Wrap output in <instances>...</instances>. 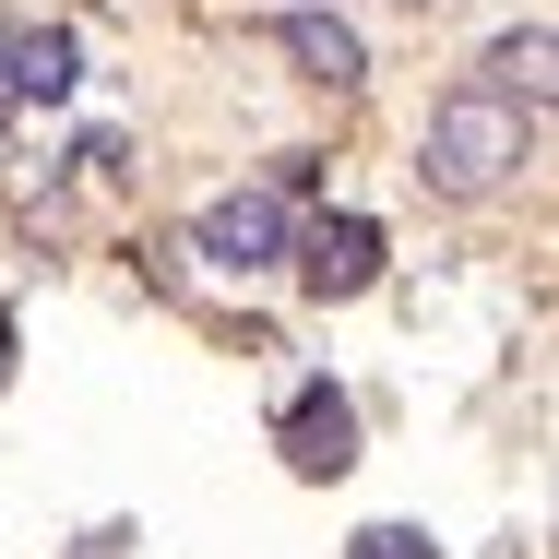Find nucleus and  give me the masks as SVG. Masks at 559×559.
Listing matches in <instances>:
<instances>
[{"label":"nucleus","mask_w":559,"mask_h":559,"mask_svg":"<svg viewBox=\"0 0 559 559\" xmlns=\"http://www.w3.org/2000/svg\"><path fill=\"white\" fill-rule=\"evenodd\" d=\"M286 12H322V0H286Z\"/></svg>","instance_id":"nucleus-11"},{"label":"nucleus","mask_w":559,"mask_h":559,"mask_svg":"<svg viewBox=\"0 0 559 559\" xmlns=\"http://www.w3.org/2000/svg\"><path fill=\"white\" fill-rule=\"evenodd\" d=\"M417 167H429L441 191H488V179H512V167H524V108L488 96V84L441 96V108H429V143H417Z\"/></svg>","instance_id":"nucleus-1"},{"label":"nucleus","mask_w":559,"mask_h":559,"mask_svg":"<svg viewBox=\"0 0 559 559\" xmlns=\"http://www.w3.org/2000/svg\"><path fill=\"white\" fill-rule=\"evenodd\" d=\"M72 60H84V48H72L60 24H36V36H12V48H0L12 96H72Z\"/></svg>","instance_id":"nucleus-7"},{"label":"nucleus","mask_w":559,"mask_h":559,"mask_svg":"<svg viewBox=\"0 0 559 559\" xmlns=\"http://www.w3.org/2000/svg\"><path fill=\"white\" fill-rule=\"evenodd\" d=\"M417 12H429V0H417Z\"/></svg>","instance_id":"nucleus-12"},{"label":"nucleus","mask_w":559,"mask_h":559,"mask_svg":"<svg viewBox=\"0 0 559 559\" xmlns=\"http://www.w3.org/2000/svg\"><path fill=\"white\" fill-rule=\"evenodd\" d=\"M274 48H286V60H298V72H310V84H357V72H369V48H357V36H345L334 12H286V24H274Z\"/></svg>","instance_id":"nucleus-6"},{"label":"nucleus","mask_w":559,"mask_h":559,"mask_svg":"<svg viewBox=\"0 0 559 559\" xmlns=\"http://www.w3.org/2000/svg\"><path fill=\"white\" fill-rule=\"evenodd\" d=\"M286 464H298V476H345V464H357V405H345L334 381H310V393L286 405Z\"/></svg>","instance_id":"nucleus-4"},{"label":"nucleus","mask_w":559,"mask_h":559,"mask_svg":"<svg viewBox=\"0 0 559 559\" xmlns=\"http://www.w3.org/2000/svg\"><path fill=\"white\" fill-rule=\"evenodd\" d=\"M12 108H24V96H12V72H0V119H12Z\"/></svg>","instance_id":"nucleus-10"},{"label":"nucleus","mask_w":559,"mask_h":559,"mask_svg":"<svg viewBox=\"0 0 559 559\" xmlns=\"http://www.w3.org/2000/svg\"><path fill=\"white\" fill-rule=\"evenodd\" d=\"M0 381H12V310H0Z\"/></svg>","instance_id":"nucleus-9"},{"label":"nucleus","mask_w":559,"mask_h":559,"mask_svg":"<svg viewBox=\"0 0 559 559\" xmlns=\"http://www.w3.org/2000/svg\"><path fill=\"white\" fill-rule=\"evenodd\" d=\"M298 286H310V298H369V286H381V226L369 215H322L310 250H298Z\"/></svg>","instance_id":"nucleus-2"},{"label":"nucleus","mask_w":559,"mask_h":559,"mask_svg":"<svg viewBox=\"0 0 559 559\" xmlns=\"http://www.w3.org/2000/svg\"><path fill=\"white\" fill-rule=\"evenodd\" d=\"M488 96H512V108H548L559 96V36L548 24H512V36L488 48Z\"/></svg>","instance_id":"nucleus-5"},{"label":"nucleus","mask_w":559,"mask_h":559,"mask_svg":"<svg viewBox=\"0 0 559 559\" xmlns=\"http://www.w3.org/2000/svg\"><path fill=\"white\" fill-rule=\"evenodd\" d=\"M345 559H441V548H429L417 524H369V536H357V548H345Z\"/></svg>","instance_id":"nucleus-8"},{"label":"nucleus","mask_w":559,"mask_h":559,"mask_svg":"<svg viewBox=\"0 0 559 559\" xmlns=\"http://www.w3.org/2000/svg\"><path fill=\"white\" fill-rule=\"evenodd\" d=\"M203 262H286V203L274 191H215L203 203Z\"/></svg>","instance_id":"nucleus-3"}]
</instances>
